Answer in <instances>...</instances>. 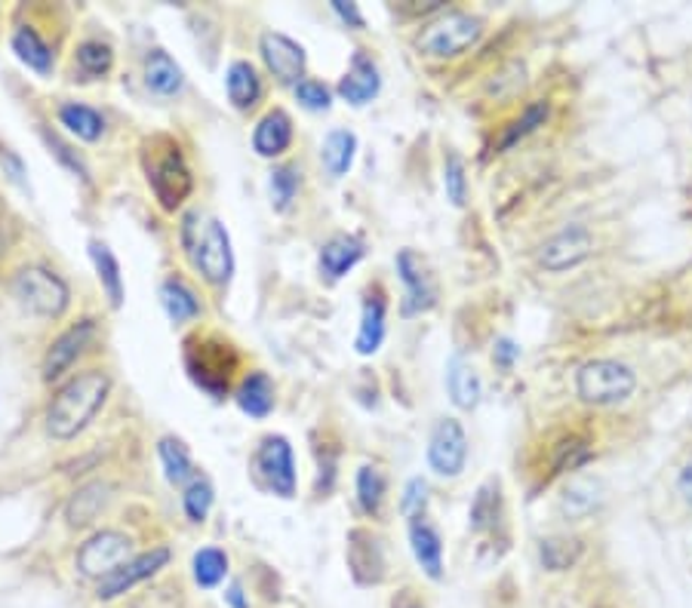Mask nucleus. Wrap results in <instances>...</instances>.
Listing matches in <instances>:
<instances>
[{"mask_svg": "<svg viewBox=\"0 0 692 608\" xmlns=\"http://www.w3.org/2000/svg\"><path fill=\"white\" fill-rule=\"evenodd\" d=\"M111 394V378L106 372L90 369L80 372L75 378H68L56 390V397L46 409V433L53 440H75L77 433L90 428V421L99 416V409L106 406Z\"/></svg>", "mask_w": 692, "mask_h": 608, "instance_id": "1", "label": "nucleus"}, {"mask_svg": "<svg viewBox=\"0 0 692 608\" xmlns=\"http://www.w3.org/2000/svg\"><path fill=\"white\" fill-rule=\"evenodd\" d=\"M182 246L185 255L195 262L200 277L222 289L228 280L234 277V250H231V237H228L226 224L219 219H204L197 209L185 212L182 219Z\"/></svg>", "mask_w": 692, "mask_h": 608, "instance_id": "2", "label": "nucleus"}, {"mask_svg": "<svg viewBox=\"0 0 692 608\" xmlns=\"http://www.w3.org/2000/svg\"><path fill=\"white\" fill-rule=\"evenodd\" d=\"M142 169L157 207L164 212H176L195 191V176L185 164V154L169 135H154L142 145Z\"/></svg>", "mask_w": 692, "mask_h": 608, "instance_id": "3", "label": "nucleus"}, {"mask_svg": "<svg viewBox=\"0 0 692 608\" xmlns=\"http://www.w3.org/2000/svg\"><path fill=\"white\" fill-rule=\"evenodd\" d=\"M637 394V372L613 360V356H594L575 369V397L594 406V409H616Z\"/></svg>", "mask_w": 692, "mask_h": 608, "instance_id": "4", "label": "nucleus"}, {"mask_svg": "<svg viewBox=\"0 0 692 608\" xmlns=\"http://www.w3.org/2000/svg\"><path fill=\"white\" fill-rule=\"evenodd\" d=\"M481 15L462 13V10H443L428 19L416 34V49L428 59H459L462 53L474 49L483 41Z\"/></svg>", "mask_w": 692, "mask_h": 608, "instance_id": "5", "label": "nucleus"}, {"mask_svg": "<svg viewBox=\"0 0 692 608\" xmlns=\"http://www.w3.org/2000/svg\"><path fill=\"white\" fill-rule=\"evenodd\" d=\"M185 369L204 394L222 400L238 372V354L219 339H188L185 342Z\"/></svg>", "mask_w": 692, "mask_h": 608, "instance_id": "6", "label": "nucleus"}, {"mask_svg": "<svg viewBox=\"0 0 692 608\" xmlns=\"http://www.w3.org/2000/svg\"><path fill=\"white\" fill-rule=\"evenodd\" d=\"M13 296L25 311L56 320L68 311L72 305V289L62 280L53 267L44 265H25L15 270L13 277Z\"/></svg>", "mask_w": 692, "mask_h": 608, "instance_id": "7", "label": "nucleus"}, {"mask_svg": "<svg viewBox=\"0 0 692 608\" xmlns=\"http://www.w3.org/2000/svg\"><path fill=\"white\" fill-rule=\"evenodd\" d=\"M468 455H471V443H468L465 424L459 418H440L431 428L428 449H425L428 467L440 479H455L465 474Z\"/></svg>", "mask_w": 692, "mask_h": 608, "instance_id": "8", "label": "nucleus"}, {"mask_svg": "<svg viewBox=\"0 0 692 608\" xmlns=\"http://www.w3.org/2000/svg\"><path fill=\"white\" fill-rule=\"evenodd\" d=\"M127 560H133V538L118 532V529H102L84 548L77 550V572L84 578L106 581L111 572H118Z\"/></svg>", "mask_w": 692, "mask_h": 608, "instance_id": "9", "label": "nucleus"}, {"mask_svg": "<svg viewBox=\"0 0 692 608\" xmlns=\"http://www.w3.org/2000/svg\"><path fill=\"white\" fill-rule=\"evenodd\" d=\"M591 255H594V234H591V228L582 222H572L563 224L560 231H554L551 237L545 240L542 246H539V253H536V262L548 274H563V270L585 265Z\"/></svg>", "mask_w": 692, "mask_h": 608, "instance_id": "10", "label": "nucleus"}, {"mask_svg": "<svg viewBox=\"0 0 692 608\" xmlns=\"http://www.w3.org/2000/svg\"><path fill=\"white\" fill-rule=\"evenodd\" d=\"M256 471L265 479V486L277 495V498H296V486H299V476H296V455H293V445L281 433H272L265 436L256 449Z\"/></svg>", "mask_w": 692, "mask_h": 608, "instance_id": "11", "label": "nucleus"}, {"mask_svg": "<svg viewBox=\"0 0 692 608\" xmlns=\"http://www.w3.org/2000/svg\"><path fill=\"white\" fill-rule=\"evenodd\" d=\"M394 267H397V280L404 286V301H400L404 317L431 311L437 305V283L428 265L421 262V255L413 250H400L394 255Z\"/></svg>", "mask_w": 692, "mask_h": 608, "instance_id": "12", "label": "nucleus"}, {"mask_svg": "<svg viewBox=\"0 0 692 608\" xmlns=\"http://www.w3.org/2000/svg\"><path fill=\"white\" fill-rule=\"evenodd\" d=\"M259 53L268 68V75L281 84V87H299L305 80V68H308V56L305 46L293 37H286L281 31H265L259 37Z\"/></svg>", "mask_w": 692, "mask_h": 608, "instance_id": "13", "label": "nucleus"}, {"mask_svg": "<svg viewBox=\"0 0 692 608\" xmlns=\"http://www.w3.org/2000/svg\"><path fill=\"white\" fill-rule=\"evenodd\" d=\"M169 548H154V550H145V553H139L133 560H127V563L118 568V572H111L106 581H99V599H118L123 596L127 590H133L136 584L142 581L154 578L161 568H166L169 563Z\"/></svg>", "mask_w": 692, "mask_h": 608, "instance_id": "14", "label": "nucleus"}, {"mask_svg": "<svg viewBox=\"0 0 692 608\" xmlns=\"http://www.w3.org/2000/svg\"><path fill=\"white\" fill-rule=\"evenodd\" d=\"M96 339V323L92 320H80L75 327L59 332L53 344L46 347L44 356V382H59L65 372L77 363V356L84 354L90 342Z\"/></svg>", "mask_w": 692, "mask_h": 608, "instance_id": "15", "label": "nucleus"}, {"mask_svg": "<svg viewBox=\"0 0 692 608\" xmlns=\"http://www.w3.org/2000/svg\"><path fill=\"white\" fill-rule=\"evenodd\" d=\"M378 89H382V71H378L376 59L366 49H354L351 62H348V71L339 80L342 102L363 108V104H370L376 99Z\"/></svg>", "mask_w": 692, "mask_h": 608, "instance_id": "16", "label": "nucleus"}, {"mask_svg": "<svg viewBox=\"0 0 692 608\" xmlns=\"http://www.w3.org/2000/svg\"><path fill=\"white\" fill-rule=\"evenodd\" d=\"M385 548L376 534L366 529H351L348 532V568L358 584H378L385 578Z\"/></svg>", "mask_w": 692, "mask_h": 608, "instance_id": "17", "label": "nucleus"}, {"mask_svg": "<svg viewBox=\"0 0 692 608\" xmlns=\"http://www.w3.org/2000/svg\"><path fill=\"white\" fill-rule=\"evenodd\" d=\"M385 335H388V298H385V289L376 286V289H370L366 298H363L361 327H358V335H354V351L361 356L378 354V347L385 344Z\"/></svg>", "mask_w": 692, "mask_h": 608, "instance_id": "18", "label": "nucleus"}, {"mask_svg": "<svg viewBox=\"0 0 692 608\" xmlns=\"http://www.w3.org/2000/svg\"><path fill=\"white\" fill-rule=\"evenodd\" d=\"M363 255H366V243L358 234H336L320 246L317 267L327 280H342L345 274L361 265Z\"/></svg>", "mask_w": 692, "mask_h": 608, "instance_id": "19", "label": "nucleus"}, {"mask_svg": "<svg viewBox=\"0 0 692 608\" xmlns=\"http://www.w3.org/2000/svg\"><path fill=\"white\" fill-rule=\"evenodd\" d=\"M409 550L428 578H443V538L437 532L435 522H428V517L409 520Z\"/></svg>", "mask_w": 692, "mask_h": 608, "instance_id": "20", "label": "nucleus"}, {"mask_svg": "<svg viewBox=\"0 0 692 608\" xmlns=\"http://www.w3.org/2000/svg\"><path fill=\"white\" fill-rule=\"evenodd\" d=\"M293 135H296L293 118L286 114L284 108H272L268 114H262L256 130H253V151H256L259 157H265V161H274V157H281V154L289 151Z\"/></svg>", "mask_w": 692, "mask_h": 608, "instance_id": "21", "label": "nucleus"}, {"mask_svg": "<svg viewBox=\"0 0 692 608\" xmlns=\"http://www.w3.org/2000/svg\"><path fill=\"white\" fill-rule=\"evenodd\" d=\"M447 394H450L452 406L462 412H471L481 406L483 382L465 356H452L447 363Z\"/></svg>", "mask_w": 692, "mask_h": 608, "instance_id": "22", "label": "nucleus"}, {"mask_svg": "<svg viewBox=\"0 0 692 608\" xmlns=\"http://www.w3.org/2000/svg\"><path fill=\"white\" fill-rule=\"evenodd\" d=\"M145 87L154 92V96H164V99H173L185 89V71L182 65L166 49L154 46L145 56Z\"/></svg>", "mask_w": 692, "mask_h": 608, "instance_id": "23", "label": "nucleus"}, {"mask_svg": "<svg viewBox=\"0 0 692 608\" xmlns=\"http://www.w3.org/2000/svg\"><path fill=\"white\" fill-rule=\"evenodd\" d=\"M234 402L241 409L243 416L250 418H268L274 412V402H277V390H274V382L268 372H250L246 378L238 387L234 394Z\"/></svg>", "mask_w": 692, "mask_h": 608, "instance_id": "24", "label": "nucleus"}, {"mask_svg": "<svg viewBox=\"0 0 692 608\" xmlns=\"http://www.w3.org/2000/svg\"><path fill=\"white\" fill-rule=\"evenodd\" d=\"M13 53L15 59L22 62L25 68H31L34 75L41 77H50L53 75V65H56V56H53V46L46 44L44 37L37 34V29H31V25H19L13 31Z\"/></svg>", "mask_w": 692, "mask_h": 608, "instance_id": "25", "label": "nucleus"}, {"mask_svg": "<svg viewBox=\"0 0 692 608\" xmlns=\"http://www.w3.org/2000/svg\"><path fill=\"white\" fill-rule=\"evenodd\" d=\"M226 92L228 102L234 104L238 111L256 108V102L262 99V77H259L256 65L246 59L231 62L226 71Z\"/></svg>", "mask_w": 692, "mask_h": 608, "instance_id": "26", "label": "nucleus"}, {"mask_svg": "<svg viewBox=\"0 0 692 608\" xmlns=\"http://www.w3.org/2000/svg\"><path fill=\"white\" fill-rule=\"evenodd\" d=\"M502 520V483L496 476L481 483V489L474 491V501H471V510H468V526L474 534L493 532Z\"/></svg>", "mask_w": 692, "mask_h": 608, "instance_id": "27", "label": "nucleus"}, {"mask_svg": "<svg viewBox=\"0 0 692 608\" xmlns=\"http://www.w3.org/2000/svg\"><path fill=\"white\" fill-rule=\"evenodd\" d=\"M358 157V135L351 130H330L320 145V164L330 178H345Z\"/></svg>", "mask_w": 692, "mask_h": 608, "instance_id": "28", "label": "nucleus"}, {"mask_svg": "<svg viewBox=\"0 0 692 608\" xmlns=\"http://www.w3.org/2000/svg\"><path fill=\"white\" fill-rule=\"evenodd\" d=\"M157 458H161V467H164V476L169 486L185 489V486L197 476L195 458H191L188 445L182 443L179 436H164V440L157 443Z\"/></svg>", "mask_w": 692, "mask_h": 608, "instance_id": "29", "label": "nucleus"}, {"mask_svg": "<svg viewBox=\"0 0 692 608\" xmlns=\"http://www.w3.org/2000/svg\"><path fill=\"white\" fill-rule=\"evenodd\" d=\"M59 123L80 142H99L106 135V118L84 102H62L56 111Z\"/></svg>", "mask_w": 692, "mask_h": 608, "instance_id": "30", "label": "nucleus"}, {"mask_svg": "<svg viewBox=\"0 0 692 608\" xmlns=\"http://www.w3.org/2000/svg\"><path fill=\"white\" fill-rule=\"evenodd\" d=\"M548 118H551V102H548V99H532V102L520 111V118H514L512 123L502 130V139L496 142L498 154H505V151H512L514 145H520V142L529 139L539 126H545Z\"/></svg>", "mask_w": 692, "mask_h": 608, "instance_id": "31", "label": "nucleus"}, {"mask_svg": "<svg viewBox=\"0 0 692 608\" xmlns=\"http://www.w3.org/2000/svg\"><path fill=\"white\" fill-rule=\"evenodd\" d=\"M161 305L173 323H191L200 317V298L182 277H166L161 283Z\"/></svg>", "mask_w": 692, "mask_h": 608, "instance_id": "32", "label": "nucleus"}, {"mask_svg": "<svg viewBox=\"0 0 692 608\" xmlns=\"http://www.w3.org/2000/svg\"><path fill=\"white\" fill-rule=\"evenodd\" d=\"M90 258H92V267H96V277H99V283H102L108 301H111V308H121L123 274H121V262H118V255L111 253V250H108V243H102V240H90Z\"/></svg>", "mask_w": 692, "mask_h": 608, "instance_id": "33", "label": "nucleus"}, {"mask_svg": "<svg viewBox=\"0 0 692 608\" xmlns=\"http://www.w3.org/2000/svg\"><path fill=\"white\" fill-rule=\"evenodd\" d=\"M354 491H358V505L366 517H378L385 495H388V479L378 471L376 464H363L354 474Z\"/></svg>", "mask_w": 692, "mask_h": 608, "instance_id": "34", "label": "nucleus"}, {"mask_svg": "<svg viewBox=\"0 0 692 608\" xmlns=\"http://www.w3.org/2000/svg\"><path fill=\"white\" fill-rule=\"evenodd\" d=\"M108 486L106 483H90V486H84V489L75 491V498L68 501L65 507V517H68V526H87L99 517V510L108 505Z\"/></svg>", "mask_w": 692, "mask_h": 608, "instance_id": "35", "label": "nucleus"}, {"mask_svg": "<svg viewBox=\"0 0 692 608\" xmlns=\"http://www.w3.org/2000/svg\"><path fill=\"white\" fill-rule=\"evenodd\" d=\"M191 572H195V584L204 590L219 587L228 578V556L226 550L219 548H200L191 560Z\"/></svg>", "mask_w": 692, "mask_h": 608, "instance_id": "36", "label": "nucleus"}, {"mask_svg": "<svg viewBox=\"0 0 692 608\" xmlns=\"http://www.w3.org/2000/svg\"><path fill=\"white\" fill-rule=\"evenodd\" d=\"M597 507H601V486L591 483V479H575V483H570V489L563 491V498H560V510L570 520H582L587 513H594Z\"/></svg>", "mask_w": 692, "mask_h": 608, "instance_id": "37", "label": "nucleus"}, {"mask_svg": "<svg viewBox=\"0 0 692 608\" xmlns=\"http://www.w3.org/2000/svg\"><path fill=\"white\" fill-rule=\"evenodd\" d=\"M75 65L80 68V75L99 80L114 68V49L106 41H84L75 49Z\"/></svg>", "mask_w": 692, "mask_h": 608, "instance_id": "38", "label": "nucleus"}, {"mask_svg": "<svg viewBox=\"0 0 692 608\" xmlns=\"http://www.w3.org/2000/svg\"><path fill=\"white\" fill-rule=\"evenodd\" d=\"M301 188V169L293 164L274 166L272 176H268V191H272V207L277 212H286V209L296 203Z\"/></svg>", "mask_w": 692, "mask_h": 608, "instance_id": "39", "label": "nucleus"}, {"mask_svg": "<svg viewBox=\"0 0 692 608\" xmlns=\"http://www.w3.org/2000/svg\"><path fill=\"white\" fill-rule=\"evenodd\" d=\"M594 458V449L585 436L570 433L567 440H560L554 445V458H551V474H572L579 467H585L587 461Z\"/></svg>", "mask_w": 692, "mask_h": 608, "instance_id": "40", "label": "nucleus"}, {"mask_svg": "<svg viewBox=\"0 0 692 608\" xmlns=\"http://www.w3.org/2000/svg\"><path fill=\"white\" fill-rule=\"evenodd\" d=\"M582 556V541L579 538H545L539 544V560L551 572H567L579 563Z\"/></svg>", "mask_w": 692, "mask_h": 608, "instance_id": "41", "label": "nucleus"}, {"mask_svg": "<svg viewBox=\"0 0 692 608\" xmlns=\"http://www.w3.org/2000/svg\"><path fill=\"white\" fill-rule=\"evenodd\" d=\"M212 501H216V489H212V483L207 476L197 474L195 479L182 489V510H185V517L191 522L207 520L212 510Z\"/></svg>", "mask_w": 692, "mask_h": 608, "instance_id": "42", "label": "nucleus"}, {"mask_svg": "<svg viewBox=\"0 0 692 608\" xmlns=\"http://www.w3.org/2000/svg\"><path fill=\"white\" fill-rule=\"evenodd\" d=\"M443 191H447V200L455 209H462L468 203V169L465 161L455 151H450L447 161H443Z\"/></svg>", "mask_w": 692, "mask_h": 608, "instance_id": "43", "label": "nucleus"}, {"mask_svg": "<svg viewBox=\"0 0 692 608\" xmlns=\"http://www.w3.org/2000/svg\"><path fill=\"white\" fill-rule=\"evenodd\" d=\"M41 135H44V142H46V148H50V154L59 161L65 169H72L77 178H84V181H90V166L84 164V157L77 154L68 142H62L59 135L56 133H50V130H41Z\"/></svg>", "mask_w": 692, "mask_h": 608, "instance_id": "44", "label": "nucleus"}, {"mask_svg": "<svg viewBox=\"0 0 692 608\" xmlns=\"http://www.w3.org/2000/svg\"><path fill=\"white\" fill-rule=\"evenodd\" d=\"M428 479L421 476H413L407 486H404V495H400V513L409 520H419L428 510Z\"/></svg>", "mask_w": 692, "mask_h": 608, "instance_id": "45", "label": "nucleus"}, {"mask_svg": "<svg viewBox=\"0 0 692 608\" xmlns=\"http://www.w3.org/2000/svg\"><path fill=\"white\" fill-rule=\"evenodd\" d=\"M296 99H299L301 108H308V111H330L332 108V89L327 87L323 80L305 77L299 87H296Z\"/></svg>", "mask_w": 692, "mask_h": 608, "instance_id": "46", "label": "nucleus"}, {"mask_svg": "<svg viewBox=\"0 0 692 608\" xmlns=\"http://www.w3.org/2000/svg\"><path fill=\"white\" fill-rule=\"evenodd\" d=\"M520 360V344L514 342V339H498L496 344H493V363H496L498 369H514V363Z\"/></svg>", "mask_w": 692, "mask_h": 608, "instance_id": "47", "label": "nucleus"}, {"mask_svg": "<svg viewBox=\"0 0 692 608\" xmlns=\"http://www.w3.org/2000/svg\"><path fill=\"white\" fill-rule=\"evenodd\" d=\"M0 169H3V176H10L15 185H22V188H29V181H25V164H22V157L10 151L7 145H0Z\"/></svg>", "mask_w": 692, "mask_h": 608, "instance_id": "48", "label": "nucleus"}, {"mask_svg": "<svg viewBox=\"0 0 692 608\" xmlns=\"http://www.w3.org/2000/svg\"><path fill=\"white\" fill-rule=\"evenodd\" d=\"M330 7H332V13L339 15L342 22H345L348 29L361 31L363 25H366V19H363L361 7H358V3H345V0H332Z\"/></svg>", "mask_w": 692, "mask_h": 608, "instance_id": "49", "label": "nucleus"}, {"mask_svg": "<svg viewBox=\"0 0 692 608\" xmlns=\"http://www.w3.org/2000/svg\"><path fill=\"white\" fill-rule=\"evenodd\" d=\"M678 495L686 501V505L692 507V455L686 458V464L680 467V474H678Z\"/></svg>", "mask_w": 692, "mask_h": 608, "instance_id": "50", "label": "nucleus"}, {"mask_svg": "<svg viewBox=\"0 0 692 608\" xmlns=\"http://www.w3.org/2000/svg\"><path fill=\"white\" fill-rule=\"evenodd\" d=\"M226 599L234 608H250V606H246V599H243V587H241V584H231V587H228Z\"/></svg>", "mask_w": 692, "mask_h": 608, "instance_id": "51", "label": "nucleus"}, {"mask_svg": "<svg viewBox=\"0 0 692 608\" xmlns=\"http://www.w3.org/2000/svg\"><path fill=\"white\" fill-rule=\"evenodd\" d=\"M0 250H3V234H0Z\"/></svg>", "mask_w": 692, "mask_h": 608, "instance_id": "52", "label": "nucleus"}, {"mask_svg": "<svg viewBox=\"0 0 692 608\" xmlns=\"http://www.w3.org/2000/svg\"><path fill=\"white\" fill-rule=\"evenodd\" d=\"M404 608H421V606H404Z\"/></svg>", "mask_w": 692, "mask_h": 608, "instance_id": "53", "label": "nucleus"}, {"mask_svg": "<svg viewBox=\"0 0 692 608\" xmlns=\"http://www.w3.org/2000/svg\"><path fill=\"white\" fill-rule=\"evenodd\" d=\"M601 608H609V606H601Z\"/></svg>", "mask_w": 692, "mask_h": 608, "instance_id": "54", "label": "nucleus"}]
</instances>
